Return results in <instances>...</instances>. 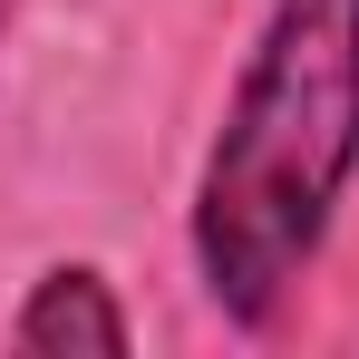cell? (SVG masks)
Instances as JSON below:
<instances>
[{"mask_svg":"<svg viewBox=\"0 0 359 359\" xmlns=\"http://www.w3.org/2000/svg\"><path fill=\"white\" fill-rule=\"evenodd\" d=\"M359 184V0H272L184 194V252L233 330H272Z\"/></svg>","mask_w":359,"mask_h":359,"instance_id":"6da1fadb","label":"cell"},{"mask_svg":"<svg viewBox=\"0 0 359 359\" xmlns=\"http://www.w3.org/2000/svg\"><path fill=\"white\" fill-rule=\"evenodd\" d=\"M20 359H126L136 350V320H126L117 282L97 272V262H49L20 311H10V330H0Z\"/></svg>","mask_w":359,"mask_h":359,"instance_id":"7a4b0ae2","label":"cell"}]
</instances>
